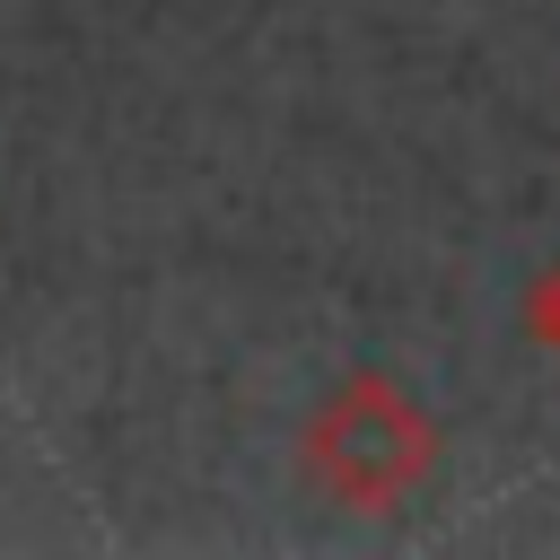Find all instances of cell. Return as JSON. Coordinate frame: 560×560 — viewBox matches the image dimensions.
<instances>
[{
  "mask_svg": "<svg viewBox=\"0 0 560 560\" xmlns=\"http://www.w3.org/2000/svg\"><path fill=\"white\" fill-rule=\"evenodd\" d=\"M438 455H446L438 411H429L402 376H385V368H341L332 394H324V402L306 411V429H298V472H306L332 508H350V516L402 508V499L438 472Z\"/></svg>",
  "mask_w": 560,
  "mask_h": 560,
  "instance_id": "obj_1",
  "label": "cell"
},
{
  "mask_svg": "<svg viewBox=\"0 0 560 560\" xmlns=\"http://www.w3.org/2000/svg\"><path fill=\"white\" fill-rule=\"evenodd\" d=\"M525 332H534V341L560 359V262H551V271L525 289Z\"/></svg>",
  "mask_w": 560,
  "mask_h": 560,
  "instance_id": "obj_2",
  "label": "cell"
}]
</instances>
